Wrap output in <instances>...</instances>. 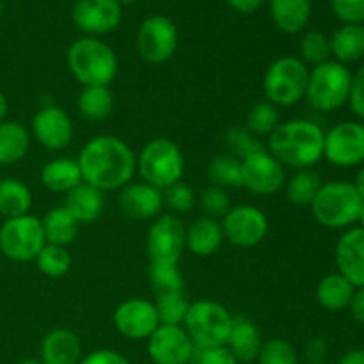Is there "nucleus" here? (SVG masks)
<instances>
[{
	"label": "nucleus",
	"mask_w": 364,
	"mask_h": 364,
	"mask_svg": "<svg viewBox=\"0 0 364 364\" xmlns=\"http://www.w3.org/2000/svg\"><path fill=\"white\" fill-rule=\"evenodd\" d=\"M82 181L102 192L121 191L137 174V155L127 141L116 135L89 139L77 156Z\"/></svg>",
	"instance_id": "1"
},
{
	"label": "nucleus",
	"mask_w": 364,
	"mask_h": 364,
	"mask_svg": "<svg viewBox=\"0 0 364 364\" xmlns=\"http://www.w3.org/2000/svg\"><path fill=\"white\" fill-rule=\"evenodd\" d=\"M326 132L309 119L283 121L267 141V151L287 169H313L323 159Z\"/></svg>",
	"instance_id": "2"
},
{
	"label": "nucleus",
	"mask_w": 364,
	"mask_h": 364,
	"mask_svg": "<svg viewBox=\"0 0 364 364\" xmlns=\"http://www.w3.org/2000/svg\"><path fill=\"white\" fill-rule=\"evenodd\" d=\"M66 63L75 80L85 85H105L109 87L116 78L119 64L112 46L100 38L77 39L70 45L66 53Z\"/></svg>",
	"instance_id": "3"
},
{
	"label": "nucleus",
	"mask_w": 364,
	"mask_h": 364,
	"mask_svg": "<svg viewBox=\"0 0 364 364\" xmlns=\"http://www.w3.org/2000/svg\"><path fill=\"white\" fill-rule=\"evenodd\" d=\"M363 199L352 181H323L311 203V213L320 226L327 230H348L358 224Z\"/></svg>",
	"instance_id": "4"
},
{
	"label": "nucleus",
	"mask_w": 364,
	"mask_h": 364,
	"mask_svg": "<svg viewBox=\"0 0 364 364\" xmlns=\"http://www.w3.org/2000/svg\"><path fill=\"white\" fill-rule=\"evenodd\" d=\"M352 71L338 60H327L309 70L304 100L316 112H334L348 103Z\"/></svg>",
	"instance_id": "5"
},
{
	"label": "nucleus",
	"mask_w": 364,
	"mask_h": 364,
	"mask_svg": "<svg viewBox=\"0 0 364 364\" xmlns=\"http://www.w3.org/2000/svg\"><path fill=\"white\" fill-rule=\"evenodd\" d=\"M137 173L142 181L164 191L183 178V151L171 139H153L137 155Z\"/></svg>",
	"instance_id": "6"
},
{
	"label": "nucleus",
	"mask_w": 364,
	"mask_h": 364,
	"mask_svg": "<svg viewBox=\"0 0 364 364\" xmlns=\"http://www.w3.org/2000/svg\"><path fill=\"white\" fill-rule=\"evenodd\" d=\"M309 68L295 55L274 60L263 77V95L267 102L279 107H294L302 102L308 87Z\"/></svg>",
	"instance_id": "7"
},
{
	"label": "nucleus",
	"mask_w": 364,
	"mask_h": 364,
	"mask_svg": "<svg viewBox=\"0 0 364 364\" xmlns=\"http://www.w3.org/2000/svg\"><path fill=\"white\" fill-rule=\"evenodd\" d=\"M233 315L215 301H196L188 306L183 329L191 336L196 348L223 347L230 336Z\"/></svg>",
	"instance_id": "8"
},
{
	"label": "nucleus",
	"mask_w": 364,
	"mask_h": 364,
	"mask_svg": "<svg viewBox=\"0 0 364 364\" xmlns=\"http://www.w3.org/2000/svg\"><path fill=\"white\" fill-rule=\"evenodd\" d=\"M45 244L41 219L31 213L6 219L0 226V252L14 263L34 262Z\"/></svg>",
	"instance_id": "9"
},
{
	"label": "nucleus",
	"mask_w": 364,
	"mask_h": 364,
	"mask_svg": "<svg viewBox=\"0 0 364 364\" xmlns=\"http://www.w3.org/2000/svg\"><path fill=\"white\" fill-rule=\"evenodd\" d=\"M323 159L336 167H359L364 164V123L341 121L326 132Z\"/></svg>",
	"instance_id": "10"
},
{
	"label": "nucleus",
	"mask_w": 364,
	"mask_h": 364,
	"mask_svg": "<svg viewBox=\"0 0 364 364\" xmlns=\"http://www.w3.org/2000/svg\"><path fill=\"white\" fill-rule=\"evenodd\" d=\"M224 238L235 247L251 249L262 244L269 235V219L265 212L252 205L231 206L220 220Z\"/></svg>",
	"instance_id": "11"
},
{
	"label": "nucleus",
	"mask_w": 364,
	"mask_h": 364,
	"mask_svg": "<svg viewBox=\"0 0 364 364\" xmlns=\"http://www.w3.org/2000/svg\"><path fill=\"white\" fill-rule=\"evenodd\" d=\"M185 251V224L173 213H162L146 235V255L149 263H180Z\"/></svg>",
	"instance_id": "12"
},
{
	"label": "nucleus",
	"mask_w": 364,
	"mask_h": 364,
	"mask_svg": "<svg viewBox=\"0 0 364 364\" xmlns=\"http://www.w3.org/2000/svg\"><path fill=\"white\" fill-rule=\"evenodd\" d=\"M137 52L146 63L164 64L178 48V28L164 14H153L141 23L137 31Z\"/></svg>",
	"instance_id": "13"
},
{
	"label": "nucleus",
	"mask_w": 364,
	"mask_h": 364,
	"mask_svg": "<svg viewBox=\"0 0 364 364\" xmlns=\"http://www.w3.org/2000/svg\"><path fill=\"white\" fill-rule=\"evenodd\" d=\"M287 185V169L267 149L242 160V187L255 196H274Z\"/></svg>",
	"instance_id": "14"
},
{
	"label": "nucleus",
	"mask_w": 364,
	"mask_h": 364,
	"mask_svg": "<svg viewBox=\"0 0 364 364\" xmlns=\"http://www.w3.org/2000/svg\"><path fill=\"white\" fill-rule=\"evenodd\" d=\"M123 18V7L116 0H77L71 9L75 27L89 38L110 34Z\"/></svg>",
	"instance_id": "15"
},
{
	"label": "nucleus",
	"mask_w": 364,
	"mask_h": 364,
	"mask_svg": "<svg viewBox=\"0 0 364 364\" xmlns=\"http://www.w3.org/2000/svg\"><path fill=\"white\" fill-rule=\"evenodd\" d=\"M146 341L149 359L155 364H188L194 361L196 345L183 326L160 323Z\"/></svg>",
	"instance_id": "16"
},
{
	"label": "nucleus",
	"mask_w": 364,
	"mask_h": 364,
	"mask_svg": "<svg viewBox=\"0 0 364 364\" xmlns=\"http://www.w3.org/2000/svg\"><path fill=\"white\" fill-rule=\"evenodd\" d=\"M114 327L128 340H148L160 326L155 302L148 299H128L116 308L112 315Z\"/></svg>",
	"instance_id": "17"
},
{
	"label": "nucleus",
	"mask_w": 364,
	"mask_h": 364,
	"mask_svg": "<svg viewBox=\"0 0 364 364\" xmlns=\"http://www.w3.org/2000/svg\"><path fill=\"white\" fill-rule=\"evenodd\" d=\"M31 135L48 151H63L73 141V123L64 109L46 105L32 117Z\"/></svg>",
	"instance_id": "18"
},
{
	"label": "nucleus",
	"mask_w": 364,
	"mask_h": 364,
	"mask_svg": "<svg viewBox=\"0 0 364 364\" xmlns=\"http://www.w3.org/2000/svg\"><path fill=\"white\" fill-rule=\"evenodd\" d=\"M119 208L135 220H155L164 212V194L146 181H132L119 191Z\"/></svg>",
	"instance_id": "19"
},
{
	"label": "nucleus",
	"mask_w": 364,
	"mask_h": 364,
	"mask_svg": "<svg viewBox=\"0 0 364 364\" xmlns=\"http://www.w3.org/2000/svg\"><path fill=\"white\" fill-rule=\"evenodd\" d=\"M338 272L355 288H364V230L359 226L343 231L336 244Z\"/></svg>",
	"instance_id": "20"
},
{
	"label": "nucleus",
	"mask_w": 364,
	"mask_h": 364,
	"mask_svg": "<svg viewBox=\"0 0 364 364\" xmlns=\"http://www.w3.org/2000/svg\"><path fill=\"white\" fill-rule=\"evenodd\" d=\"M39 355L43 364H78L82 361L80 338L64 327L52 329L43 338Z\"/></svg>",
	"instance_id": "21"
},
{
	"label": "nucleus",
	"mask_w": 364,
	"mask_h": 364,
	"mask_svg": "<svg viewBox=\"0 0 364 364\" xmlns=\"http://www.w3.org/2000/svg\"><path fill=\"white\" fill-rule=\"evenodd\" d=\"M223 226L217 219L199 217L185 226V249L199 258H208L223 247Z\"/></svg>",
	"instance_id": "22"
},
{
	"label": "nucleus",
	"mask_w": 364,
	"mask_h": 364,
	"mask_svg": "<svg viewBox=\"0 0 364 364\" xmlns=\"http://www.w3.org/2000/svg\"><path fill=\"white\" fill-rule=\"evenodd\" d=\"M226 347L230 348L238 363L256 361L263 347V338L258 326L247 316H233Z\"/></svg>",
	"instance_id": "23"
},
{
	"label": "nucleus",
	"mask_w": 364,
	"mask_h": 364,
	"mask_svg": "<svg viewBox=\"0 0 364 364\" xmlns=\"http://www.w3.org/2000/svg\"><path fill=\"white\" fill-rule=\"evenodd\" d=\"M64 208L78 220V224H91L103 213L105 208V192L98 191L92 185L84 183L70 191L64 199Z\"/></svg>",
	"instance_id": "24"
},
{
	"label": "nucleus",
	"mask_w": 364,
	"mask_h": 364,
	"mask_svg": "<svg viewBox=\"0 0 364 364\" xmlns=\"http://www.w3.org/2000/svg\"><path fill=\"white\" fill-rule=\"evenodd\" d=\"M39 178L43 187L64 196L82 183V173L77 159H68V156H59L46 162L39 173Z\"/></svg>",
	"instance_id": "25"
},
{
	"label": "nucleus",
	"mask_w": 364,
	"mask_h": 364,
	"mask_svg": "<svg viewBox=\"0 0 364 364\" xmlns=\"http://www.w3.org/2000/svg\"><path fill=\"white\" fill-rule=\"evenodd\" d=\"M32 135L25 124L18 121L0 123V167L14 166L27 156Z\"/></svg>",
	"instance_id": "26"
},
{
	"label": "nucleus",
	"mask_w": 364,
	"mask_h": 364,
	"mask_svg": "<svg viewBox=\"0 0 364 364\" xmlns=\"http://www.w3.org/2000/svg\"><path fill=\"white\" fill-rule=\"evenodd\" d=\"M274 25L284 34H299L311 18V0H270Z\"/></svg>",
	"instance_id": "27"
},
{
	"label": "nucleus",
	"mask_w": 364,
	"mask_h": 364,
	"mask_svg": "<svg viewBox=\"0 0 364 364\" xmlns=\"http://www.w3.org/2000/svg\"><path fill=\"white\" fill-rule=\"evenodd\" d=\"M355 294V287L341 276L340 272H333L323 276L316 284L315 297L318 304L327 311H343L350 306L352 297Z\"/></svg>",
	"instance_id": "28"
},
{
	"label": "nucleus",
	"mask_w": 364,
	"mask_h": 364,
	"mask_svg": "<svg viewBox=\"0 0 364 364\" xmlns=\"http://www.w3.org/2000/svg\"><path fill=\"white\" fill-rule=\"evenodd\" d=\"M41 226L46 244L60 245V247H70L80 231L78 220L64 206L48 210L41 219Z\"/></svg>",
	"instance_id": "29"
},
{
	"label": "nucleus",
	"mask_w": 364,
	"mask_h": 364,
	"mask_svg": "<svg viewBox=\"0 0 364 364\" xmlns=\"http://www.w3.org/2000/svg\"><path fill=\"white\" fill-rule=\"evenodd\" d=\"M331 53L341 64L358 63L364 57V25H341L331 38Z\"/></svg>",
	"instance_id": "30"
},
{
	"label": "nucleus",
	"mask_w": 364,
	"mask_h": 364,
	"mask_svg": "<svg viewBox=\"0 0 364 364\" xmlns=\"http://www.w3.org/2000/svg\"><path fill=\"white\" fill-rule=\"evenodd\" d=\"M32 208V192L18 178L0 180V215L6 219L27 215Z\"/></svg>",
	"instance_id": "31"
},
{
	"label": "nucleus",
	"mask_w": 364,
	"mask_h": 364,
	"mask_svg": "<svg viewBox=\"0 0 364 364\" xmlns=\"http://www.w3.org/2000/svg\"><path fill=\"white\" fill-rule=\"evenodd\" d=\"M77 109L82 117L92 123L107 119L114 109L112 91L105 85H85L78 92Z\"/></svg>",
	"instance_id": "32"
},
{
	"label": "nucleus",
	"mask_w": 364,
	"mask_h": 364,
	"mask_svg": "<svg viewBox=\"0 0 364 364\" xmlns=\"http://www.w3.org/2000/svg\"><path fill=\"white\" fill-rule=\"evenodd\" d=\"M206 176H208L210 185L228 191V188H240L242 187V160L223 153L215 155L208 162L206 167Z\"/></svg>",
	"instance_id": "33"
},
{
	"label": "nucleus",
	"mask_w": 364,
	"mask_h": 364,
	"mask_svg": "<svg viewBox=\"0 0 364 364\" xmlns=\"http://www.w3.org/2000/svg\"><path fill=\"white\" fill-rule=\"evenodd\" d=\"M322 185V178L315 169L295 171L294 176L287 180V185H284L288 201L295 206H311Z\"/></svg>",
	"instance_id": "34"
},
{
	"label": "nucleus",
	"mask_w": 364,
	"mask_h": 364,
	"mask_svg": "<svg viewBox=\"0 0 364 364\" xmlns=\"http://www.w3.org/2000/svg\"><path fill=\"white\" fill-rule=\"evenodd\" d=\"M279 124V109H277L274 103L267 102V100L255 103V105L249 109L247 117H245V128H247L252 135H256V137L269 139L270 135H272V132L276 130Z\"/></svg>",
	"instance_id": "35"
},
{
	"label": "nucleus",
	"mask_w": 364,
	"mask_h": 364,
	"mask_svg": "<svg viewBox=\"0 0 364 364\" xmlns=\"http://www.w3.org/2000/svg\"><path fill=\"white\" fill-rule=\"evenodd\" d=\"M34 262L39 272L46 277H52V279L66 276L71 269L70 251H68V247H60V245L45 244V247L39 251Z\"/></svg>",
	"instance_id": "36"
},
{
	"label": "nucleus",
	"mask_w": 364,
	"mask_h": 364,
	"mask_svg": "<svg viewBox=\"0 0 364 364\" xmlns=\"http://www.w3.org/2000/svg\"><path fill=\"white\" fill-rule=\"evenodd\" d=\"M148 277L156 295L183 291V276L176 263H149Z\"/></svg>",
	"instance_id": "37"
},
{
	"label": "nucleus",
	"mask_w": 364,
	"mask_h": 364,
	"mask_svg": "<svg viewBox=\"0 0 364 364\" xmlns=\"http://www.w3.org/2000/svg\"><path fill=\"white\" fill-rule=\"evenodd\" d=\"M224 146L228 149V155L238 160H244L267 149V144H263L259 137L252 135L245 127H231L224 135Z\"/></svg>",
	"instance_id": "38"
},
{
	"label": "nucleus",
	"mask_w": 364,
	"mask_h": 364,
	"mask_svg": "<svg viewBox=\"0 0 364 364\" xmlns=\"http://www.w3.org/2000/svg\"><path fill=\"white\" fill-rule=\"evenodd\" d=\"M299 52H301L299 59L308 68H315L318 64L327 63L333 57V53H331V38H327L320 31L306 32L301 39V45H299Z\"/></svg>",
	"instance_id": "39"
},
{
	"label": "nucleus",
	"mask_w": 364,
	"mask_h": 364,
	"mask_svg": "<svg viewBox=\"0 0 364 364\" xmlns=\"http://www.w3.org/2000/svg\"><path fill=\"white\" fill-rule=\"evenodd\" d=\"M191 302L185 299L183 291L164 294L155 297V308L162 326H183Z\"/></svg>",
	"instance_id": "40"
},
{
	"label": "nucleus",
	"mask_w": 364,
	"mask_h": 364,
	"mask_svg": "<svg viewBox=\"0 0 364 364\" xmlns=\"http://www.w3.org/2000/svg\"><path fill=\"white\" fill-rule=\"evenodd\" d=\"M164 208L169 210V213L180 217L185 213H191L194 210L198 198H196L194 191L188 187L183 181L171 185V187L164 188Z\"/></svg>",
	"instance_id": "41"
},
{
	"label": "nucleus",
	"mask_w": 364,
	"mask_h": 364,
	"mask_svg": "<svg viewBox=\"0 0 364 364\" xmlns=\"http://www.w3.org/2000/svg\"><path fill=\"white\" fill-rule=\"evenodd\" d=\"M258 364H299V355L294 345L281 338L263 341L259 350Z\"/></svg>",
	"instance_id": "42"
},
{
	"label": "nucleus",
	"mask_w": 364,
	"mask_h": 364,
	"mask_svg": "<svg viewBox=\"0 0 364 364\" xmlns=\"http://www.w3.org/2000/svg\"><path fill=\"white\" fill-rule=\"evenodd\" d=\"M198 201L205 217H210V219H223L231 208V199L228 192L224 188L213 187V185L201 192Z\"/></svg>",
	"instance_id": "43"
},
{
	"label": "nucleus",
	"mask_w": 364,
	"mask_h": 364,
	"mask_svg": "<svg viewBox=\"0 0 364 364\" xmlns=\"http://www.w3.org/2000/svg\"><path fill=\"white\" fill-rule=\"evenodd\" d=\"M331 9L341 25H364V0H331Z\"/></svg>",
	"instance_id": "44"
},
{
	"label": "nucleus",
	"mask_w": 364,
	"mask_h": 364,
	"mask_svg": "<svg viewBox=\"0 0 364 364\" xmlns=\"http://www.w3.org/2000/svg\"><path fill=\"white\" fill-rule=\"evenodd\" d=\"M194 361L196 364H240L226 345H223V347L196 348Z\"/></svg>",
	"instance_id": "45"
},
{
	"label": "nucleus",
	"mask_w": 364,
	"mask_h": 364,
	"mask_svg": "<svg viewBox=\"0 0 364 364\" xmlns=\"http://www.w3.org/2000/svg\"><path fill=\"white\" fill-rule=\"evenodd\" d=\"M348 105L352 112L355 114L361 123H364V64L352 75L350 96H348Z\"/></svg>",
	"instance_id": "46"
},
{
	"label": "nucleus",
	"mask_w": 364,
	"mask_h": 364,
	"mask_svg": "<svg viewBox=\"0 0 364 364\" xmlns=\"http://www.w3.org/2000/svg\"><path fill=\"white\" fill-rule=\"evenodd\" d=\"M78 364H130V361L119 352L110 350V348H100V350H95L82 358Z\"/></svg>",
	"instance_id": "47"
},
{
	"label": "nucleus",
	"mask_w": 364,
	"mask_h": 364,
	"mask_svg": "<svg viewBox=\"0 0 364 364\" xmlns=\"http://www.w3.org/2000/svg\"><path fill=\"white\" fill-rule=\"evenodd\" d=\"M348 309H350L352 318H354L359 326L364 327V288H355V294L354 297H352Z\"/></svg>",
	"instance_id": "48"
},
{
	"label": "nucleus",
	"mask_w": 364,
	"mask_h": 364,
	"mask_svg": "<svg viewBox=\"0 0 364 364\" xmlns=\"http://www.w3.org/2000/svg\"><path fill=\"white\" fill-rule=\"evenodd\" d=\"M226 2L231 9L238 11V13L252 14L263 6V2H265V0H226Z\"/></svg>",
	"instance_id": "49"
},
{
	"label": "nucleus",
	"mask_w": 364,
	"mask_h": 364,
	"mask_svg": "<svg viewBox=\"0 0 364 364\" xmlns=\"http://www.w3.org/2000/svg\"><path fill=\"white\" fill-rule=\"evenodd\" d=\"M326 341L320 340V338H315V340H311V343L308 345V355H311V361H320V359L326 355Z\"/></svg>",
	"instance_id": "50"
},
{
	"label": "nucleus",
	"mask_w": 364,
	"mask_h": 364,
	"mask_svg": "<svg viewBox=\"0 0 364 364\" xmlns=\"http://www.w3.org/2000/svg\"><path fill=\"white\" fill-rule=\"evenodd\" d=\"M338 364H364V348H354L341 355Z\"/></svg>",
	"instance_id": "51"
},
{
	"label": "nucleus",
	"mask_w": 364,
	"mask_h": 364,
	"mask_svg": "<svg viewBox=\"0 0 364 364\" xmlns=\"http://www.w3.org/2000/svg\"><path fill=\"white\" fill-rule=\"evenodd\" d=\"M354 187L364 201V164L363 166H359V171H358V174H355V180H354Z\"/></svg>",
	"instance_id": "52"
},
{
	"label": "nucleus",
	"mask_w": 364,
	"mask_h": 364,
	"mask_svg": "<svg viewBox=\"0 0 364 364\" xmlns=\"http://www.w3.org/2000/svg\"><path fill=\"white\" fill-rule=\"evenodd\" d=\"M7 110H9V103H7V98H6V95H4V91L0 89V123H2V121H6Z\"/></svg>",
	"instance_id": "53"
},
{
	"label": "nucleus",
	"mask_w": 364,
	"mask_h": 364,
	"mask_svg": "<svg viewBox=\"0 0 364 364\" xmlns=\"http://www.w3.org/2000/svg\"><path fill=\"white\" fill-rule=\"evenodd\" d=\"M117 4H119L121 7H127V6H132V4H135L137 0H116Z\"/></svg>",
	"instance_id": "54"
},
{
	"label": "nucleus",
	"mask_w": 364,
	"mask_h": 364,
	"mask_svg": "<svg viewBox=\"0 0 364 364\" xmlns=\"http://www.w3.org/2000/svg\"><path fill=\"white\" fill-rule=\"evenodd\" d=\"M358 224H359V228H363V230H364V203H363V208H361V213H359V219H358Z\"/></svg>",
	"instance_id": "55"
},
{
	"label": "nucleus",
	"mask_w": 364,
	"mask_h": 364,
	"mask_svg": "<svg viewBox=\"0 0 364 364\" xmlns=\"http://www.w3.org/2000/svg\"><path fill=\"white\" fill-rule=\"evenodd\" d=\"M18 364H43L39 359H23V361H20Z\"/></svg>",
	"instance_id": "56"
},
{
	"label": "nucleus",
	"mask_w": 364,
	"mask_h": 364,
	"mask_svg": "<svg viewBox=\"0 0 364 364\" xmlns=\"http://www.w3.org/2000/svg\"><path fill=\"white\" fill-rule=\"evenodd\" d=\"M2 14H4V2L0 0V18H2Z\"/></svg>",
	"instance_id": "57"
},
{
	"label": "nucleus",
	"mask_w": 364,
	"mask_h": 364,
	"mask_svg": "<svg viewBox=\"0 0 364 364\" xmlns=\"http://www.w3.org/2000/svg\"><path fill=\"white\" fill-rule=\"evenodd\" d=\"M306 364H323L322 361H309V363H306Z\"/></svg>",
	"instance_id": "58"
},
{
	"label": "nucleus",
	"mask_w": 364,
	"mask_h": 364,
	"mask_svg": "<svg viewBox=\"0 0 364 364\" xmlns=\"http://www.w3.org/2000/svg\"><path fill=\"white\" fill-rule=\"evenodd\" d=\"M0 180H2V178H0Z\"/></svg>",
	"instance_id": "59"
}]
</instances>
